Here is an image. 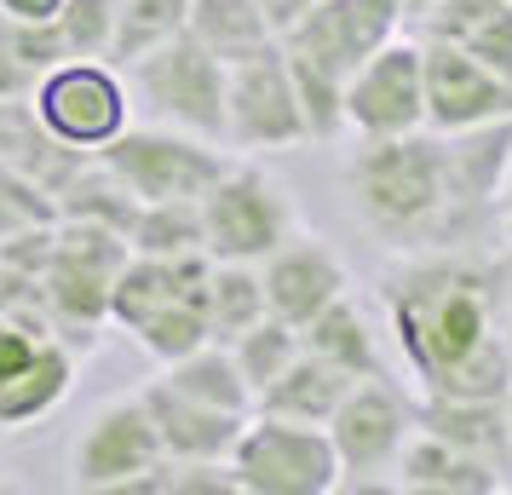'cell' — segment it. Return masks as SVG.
Returning <instances> with one entry per match:
<instances>
[{"label": "cell", "mask_w": 512, "mask_h": 495, "mask_svg": "<svg viewBox=\"0 0 512 495\" xmlns=\"http://www.w3.org/2000/svg\"><path fill=\"white\" fill-rule=\"evenodd\" d=\"M507 432H512V403H507Z\"/></svg>", "instance_id": "obj_38"}, {"label": "cell", "mask_w": 512, "mask_h": 495, "mask_svg": "<svg viewBox=\"0 0 512 495\" xmlns=\"http://www.w3.org/2000/svg\"><path fill=\"white\" fill-rule=\"evenodd\" d=\"M386 311L420 392H443L466 357L507 329L501 277H489L455 248H426L420 260L403 265L386 283Z\"/></svg>", "instance_id": "obj_1"}, {"label": "cell", "mask_w": 512, "mask_h": 495, "mask_svg": "<svg viewBox=\"0 0 512 495\" xmlns=\"http://www.w3.org/2000/svg\"><path fill=\"white\" fill-rule=\"evenodd\" d=\"M202 225H208V254L213 260H271L294 225V202L288 190L254 162H231L225 179L202 196Z\"/></svg>", "instance_id": "obj_10"}, {"label": "cell", "mask_w": 512, "mask_h": 495, "mask_svg": "<svg viewBox=\"0 0 512 495\" xmlns=\"http://www.w3.org/2000/svg\"><path fill=\"white\" fill-rule=\"evenodd\" d=\"M317 0H259V12L271 18V29H277V41H288L294 29L305 24V12H311Z\"/></svg>", "instance_id": "obj_33"}, {"label": "cell", "mask_w": 512, "mask_h": 495, "mask_svg": "<svg viewBox=\"0 0 512 495\" xmlns=\"http://www.w3.org/2000/svg\"><path fill=\"white\" fill-rule=\"evenodd\" d=\"M167 461L162 432L150 421V403L139 398H110L93 409V421L81 426L70 449V490L87 495H139L167 490Z\"/></svg>", "instance_id": "obj_4"}, {"label": "cell", "mask_w": 512, "mask_h": 495, "mask_svg": "<svg viewBox=\"0 0 512 495\" xmlns=\"http://www.w3.org/2000/svg\"><path fill=\"white\" fill-rule=\"evenodd\" d=\"M231 467L242 495H334L346 484V467H340V449L328 438V426L265 415V409L248 415L231 449Z\"/></svg>", "instance_id": "obj_7"}, {"label": "cell", "mask_w": 512, "mask_h": 495, "mask_svg": "<svg viewBox=\"0 0 512 495\" xmlns=\"http://www.w3.org/2000/svg\"><path fill=\"white\" fill-rule=\"evenodd\" d=\"M70 0H0V18L6 24H24V29H41V24H58Z\"/></svg>", "instance_id": "obj_32"}, {"label": "cell", "mask_w": 512, "mask_h": 495, "mask_svg": "<svg viewBox=\"0 0 512 495\" xmlns=\"http://www.w3.org/2000/svg\"><path fill=\"white\" fill-rule=\"evenodd\" d=\"M144 403H150V421L162 432L167 461H231L236 438L248 415H231V409H213V403L179 392L167 375H156L144 386Z\"/></svg>", "instance_id": "obj_16"}, {"label": "cell", "mask_w": 512, "mask_h": 495, "mask_svg": "<svg viewBox=\"0 0 512 495\" xmlns=\"http://www.w3.org/2000/svg\"><path fill=\"white\" fill-rule=\"evenodd\" d=\"M501 248L512 254V173H507V185H501Z\"/></svg>", "instance_id": "obj_34"}, {"label": "cell", "mask_w": 512, "mask_h": 495, "mask_svg": "<svg viewBox=\"0 0 512 495\" xmlns=\"http://www.w3.org/2000/svg\"><path fill=\"white\" fill-rule=\"evenodd\" d=\"M133 254H208V225H202V202H144L133 219Z\"/></svg>", "instance_id": "obj_26"}, {"label": "cell", "mask_w": 512, "mask_h": 495, "mask_svg": "<svg viewBox=\"0 0 512 495\" xmlns=\"http://www.w3.org/2000/svg\"><path fill=\"white\" fill-rule=\"evenodd\" d=\"M426 127L432 133H466V127H489V121L512 116V81L478 64L472 52L449 47V41H426Z\"/></svg>", "instance_id": "obj_14"}, {"label": "cell", "mask_w": 512, "mask_h": 495, "mask_svg": "<svg viewBox=\"0 0 512 495\" xmlns=\"http://www.w3.org/2000/svg\"><path fill=\"white\" fill-rule=\"evenodd\" d=\"M415 426H420V398H409L386 375L351 380L340 409L328 415V438H334L340 467H346L340 490H397V478H386V472H397Z\"/></svg>", "instance_id": "obj_8"}, {"label": "cell", "mask_w": 512, "mask_h": 495, "mask_svg": "<svg viewBox=\"0 0 512 495\" xmlns=\"http://www.w3.org/2000/svg\"><path fill=\"white\" fill-rule=\"evenodd\" d=\"M397 490L409 495H501L507 490V472L455 449L449 438L415 426V438L403 444V461H397Z\"/></svg>", "instance_id": "obj_17"}, {"label": "cell", "mask_w": 512, "mask_h": 495, "mask_svg": "<svg viewBox=\"0 0 512 495\" xmlns=\"http://www.w3.org/2000/svg\"><path fill=\"white\" fill-rule=\"evenodd\" d=\"M52 334H58V323H35L29 311H0V392L41 357Z\"/></svg>", "instance_id": "obj_31"}, {"label": "cell", "mask_w": 512, "mask_h": 495, "mask_svg": "<svg viewBox=\"0 0 512 495\" xmlns=\"http://www.w3.org/2000/svg\"><path fill=\"white\" fill-rule=\"evenodd\" d=\"M208 323H213V340L231 346L236 334H248L259 317H271V300H265V277L259 265L248 260H213L208 271Z\"/></svg>", "instance_id": "obj_24"}, {"label": "cell", "mask_w": 512, "mask_h": 495, "mask_svg": "<svg viewBox=\"0 0 512 495\" xmlns=\"http://www.w3.org/2000/svg\"><path fill=\"white\" fill-rule=\"evenodd\" d=\"M426 6H438V0H409V12H426Z\"/></svg>", "instance_id": "obj_36"}, {"label": "cell", "mask_w": 512, "mask_h": 495, "mask_svg": "<svg viewBox=\"0 0 512 495\" xmlns=\"http://www.w3.org/2000/svg\"><path fill=\"white\" fill-rule=\"evenodd\" d=\"M0 490H12V478H6V467H0Z\"/></svg>", "instance_id": "obj_37"}, {"label": "cell", "mask_w": 512, "mask_h": 495, "mask_svg": "<svg viewBox=\"0 0 512 495\" xmlns=\"http://www.w3.org/2000/svg\"><path fill=\"white\" fill-rule=\"evenodd\" d=\"M403 18H409V0H317L282 47H288V58H300L311 70L351 81L363 58H374L386 41H397Z\"/></svg>", "instance_id": "obj_13"}, {"label": "cell", "mask_w": 512, "mask_h": 495, "mask_svg": "<svg viewBox=\"0 0 512 495\" xmlns=\"http://www.w3.org/2000/svg\"><path fill=\"white\" fill-rule=\"evenodd\" d=\"M346 202L363 231L403 254L455 248V190L432 127L403 139H363V150L346 162Z\"/></svg>", "instance_id": "obj_2"}, {"label": "cell", "mask_w": 512, "mask_h": 495, "mask_svg": "<svg viewBox=\"0 0 512 495\" xmlns=\"http://www.w3.org/2000/svg\"><path fill=\"white\" fill-rule=\"evenodd\" d=\"M512 403V398H507ZM507 403H472V398H432L420 392V426L449 438L455 449L478 455L489 467H512V432H507Z\"/></svg>", "instance_id": "obj_20"}, {"label": "cell", "mask_w": 512, "mask_h": 495, "mask_svg": "<svg viewBox=\"0 0 512 495\" xmlns=\"http://www.w3.org/2000/svg\"><path fill=\"white\" fill-rule=\"evenodd\" d=\"M346 127L363 139H403L426 127V47L415 41H386L363 58L357 75L346 81Z\"/></svg>", "instance_id": "obj_12"}, {"label": "cell", "mask_w": 512, "mask_h": 495, "mask_svg": "<svg viewBox=\"0 0 512 495\" xmlns=\"http://www.w3.org/2000/svg\"><path fill=\"white\" fill-rule=\"evenodd\" d=\"M35 127L75 156H98L133 127V87L110 58H58L29 81Z\"/></svg>", "instance_id": "obj_3"}, {"label": "cell", "mask_w": 512, "mask_h": 495, "mask_svg": "<svg viewBox=\"0 0 512 495\" xmlns=\"http://www.w3.org/2000/svg\"><path fill=\"white\" fill-rule=\"evenodd\" d=\"M259 277H265V300L282 323L305 329L311 317H323L340 294H346V265L340 254L317 242V236H288L271 260H259Z\"/></svg>", "instance_id": "obj_15"}, {"label": "cell", "mask_w": 512, "mask_h": 495, "mask_svg": "<svg viewBox=\"0 0 512 495\" xmlns=\"http://www.w3.org/2000/svg\"><path fill=\"white\" fill-rule=\"evenodd\" d=\"M179 392H190V398L213 403V409H231V415H254L259 392L248 386V375H242V363H236V352L225 346V340H208V346H196L190 357H179V363H167L162 369Z\"/></svg>", "instance_id": "obj_23"}, {"label": "cell", "mask_w": 512, "mask_h": 495, "mask_svg": "<svg viewBox=\"0 0 512 495\" xmlns=\"http://www.w3.org/2000/svg\"><path fill=\"white\" fill-rule=\"evenodd\" d=\"M196 0H116V41H110V64H133L150 47L173 41L190 24Z\"/></svg>", "instance_id": "obj_28"}, {"label": "cell", "mask_w": 512, "mask_h": 495, "mask_svg": "<svg viewBox=\"0 0 512 495\" xmlns=\"http://www.w3.org/2000/svg\"><path fill=\"white\" fill-rule=\"evenodd\" d=\"M185 29L208 52H219L225 64H242V58H254V52L277 47V29L259 12V0H196Z\"/></svg>", "instance_id": "obj_22"}, {"label": "cell", "mask_w": 512, "mask_h": 495, "mask_svg": "<svg viewBox=\"0 0 512 495\" xmlns=\"http://www.w3.org/2000/svg\"><path fill=\"white\" fill-rule=\"evenodd\" d=\"M420 35L472 52L512 81V0H438L420 12Z\"/></svg>", "instance_id": "obj_18"}, {"label": "cell", "mask_w": 512, "mask_h": 495, "mask_svg": "<svg viewBox=\"0 0 512 495\" xmlns=\"http://www.w3.org/2000/svg\"><path fill=\"white\" fill-rule=\"evenodd\" d=\"M127 260H133L127 231H110L93 219H70L64 231H52V254L41 265V300H47L52 323L64 334L81 329L87 340H98V329L110 323V294Z\"/></svg>", "instance_id": "obj_6"}, {"label": "cell", "mask_w": 512, "mask_h": 495, "mask_svg": "<svg viewBox=\"0 0 512 495\" xmlns=\"http://www.w3.org/2000/svg\"><path fill=\"white\" fill-rule=\"evenodd\" d=\"M208 288V283H202ZM185 294V300H173V306H162L156 317H144L139 329H133V340H139L144 352L156 357V363H179V357H190L196 346H208L213 340V323H208V294Z\"/></svg>", "instance_id": "obj_27"}, {"label": "cell", "mask_w": 512, "mask_h": 495, "mask_svg": "<svg viewBox=\"0 0 512 495\" xmlns=\"http://www.w3.org/2000/svg\"><path fill=\"white\" fill-rule=\"evenodd\" d=\"M98 162L116 173L139 202H202L225 179V144L196 139L185 127H127L116 144L98 150Z\"/></svg>", "instance_id": "obj_9"}, {"label": "cell", "mask_w": 512, "mask_h": 495, "mask_svg": "<svg viewBox=\"0 0 512 495\" xmlns=\"http://www.w3.org/2000/svg\"><path fill=\"white\" fill-rule=\"evenodd\" d=\"M501 294H507V306H512V265L501 271Z\"/></svg>", "instance_id": "obj_35"}, {"label": "cell", "mask_w": 512, "mask_h": 495, "mask_svg": "<svg viewBox=\"0 0 512 495\" xmlns=\"http://www.w3.org/2000/svg\"><path fill=\"white\" fill-rule=\"evenodd\" d=\"M351 380H363V375H351V369H340L334 357H323V352L305 346V352L294 357L265 392H259V409H265V415H288V421L328 426V415H334L340 398L351 392Z\"/></svg>", "instance_id": "obj_19"}, {"label": "cell", "mask_w": 512, "mask_h": 495, "mask_svg": "<svg viewBox=\"0 0 512 495\" xmlns=\"http://www.w3.org/2000/svg\"><path fill=\"white\" fill-rule=\"evenodd\" d=\"M300 334H305V346H311V352L334 357V363L351 369V375H386V369H380V357H374L369 323H363V311H357L351 294H340V300H334L323 317H311Z\"/></svg>", "instance_id": "obj_25"}, {"label": "cell", "mask_w": 512, "mask_h": 495, "mask_svg": "<svg viewBox=\"0 0 512 495\" xmlns=\"http://www.w3.org/2000/svg\"><path fill=\"white\" fill-rule=\"evenodd\" d=\"M225 116H231V133L225 144L242 150V156H265V150H294V144L311 139L300 110V87H294V70H288V52L265 47L254 58L231 64V98H225Z\"/></svg>", "instance_id": "obj_11"}, {"label": "cell", "mask_w": 512, "mask_h": 495, "mask_svg": "<svg viewBox=\"0 0 512 495\" xmlns=\"http://www.w3.org/2000/svg\"><path fill=\"white\" fill-rule=\"evenodd\" d=\"M58 41L70 58H110L116 41V0H70L58 12Z\"/></svg>", "instance_id": "obj_30"}, {"label": "cell", "mask_w": 512, "mask_h": 495, "mask_svg": "<svg viewBox=\"0 0 512 495\" xmlns=\"http://www.w3.org/2000/svg\"><path fill=\"white\" fill-rule=\"evenodd\" d=\"M70 386H75V346L64 334H52L41 357L0 392V432H24V426L47 421L52 409L70 398Z\"/></svg>", "instance_id": "obj_21"}, {"label": "cell", "mask_w": 512, "mask_h": 495, "mask_svg": "<svg viewBox=\"0 0 512 495\" xmlns=\"http://www.w3.org/2000/svg\"><path fill=\"white\" fill-rule=\"evenodd\" d=\"M231 352H236V363H242L248 386H254V392H265V386H271V380H277L282 369L305 352V334L294 329V323H282L277 311H271V317H259L248 334H236ZM254 409H259V403H254Z\"/></svg>", "instance_id": "obj_29"}, {"label": "cell", "mask_w": 512, "mask_h": 495, "mask_svg": "<svg viewBox=\"0 0 512 495\" xmlns=\"http://www.w3.org/2000/svg\"><path fill=\"white\" fill-rule=\"evenodd\" d=\"M133 70V93L167 121V127H185L196 139L225 144L231 116H225V98H231V64L208 52L190 29H179L173 41L150 47L144 58L127 64ZM231 150V144H225Z\"/></svg>", "instance_id": "obj_5"}]
</instances>
